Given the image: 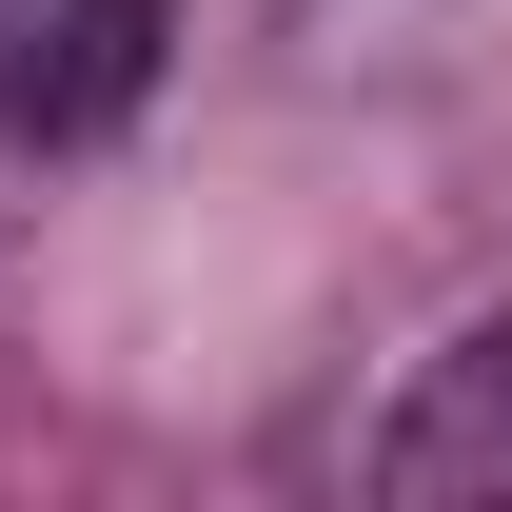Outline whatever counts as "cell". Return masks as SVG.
<instances>
[{"label": "cell", "instance_id": "obj_1", "mask_svg": "<svg viewBox=\"0 0 512 512\" xmlns=\"http://www.w3.org/2000/svg\"><path fill=\"white\" fill-rule=\"evenodd\" d=\"M158 0H0V138H119L158 99Z\"/></svg>", "mask_w": 512, "mask_h": 512}, {"label": "cell", "instance_id": "obj_2", "mask_svg": "<svg viewBox=\"0 0 512 512\" xmlns=\"http://www.w3.org/2000/svg\"><path fill=\"white\" fill-rule=\"evenodd\" d=\"M375 493H512V316H473L434 375L394 394L375 434Z\"/></svg>", "mask_w": 512, "mask_h": 512}]
</instances>
